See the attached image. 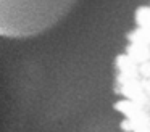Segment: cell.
I'll return each instance as SVG.
<instances>
[{"label":"cell","instance_id":"cell-2","mask_svg":"<svg viewBox=\"0 0 150 132\" xmlns=\"http://www.w3.org/2000/svg\"><path fill=\"white\" fill-rule=\"evenodd\" d=\"M78 0H0V34L29 39L62 21Z\"/></svg>","mask_w":150,"mask_h":132},{"label":"cell","instance_id":"cell-1","mask_svg":"<svg viewBox=\"0 0 150 132\" xmlns=\"http://www.w3.org/2000/svg\"><path fill=\"white\" fill-rule=\"evenodd\" d=\"M113 109L123 132H150V0L134 10L132 24L113 60Z\"/></svg>","mask_w":150,"mask_h":132}]
</instances>
